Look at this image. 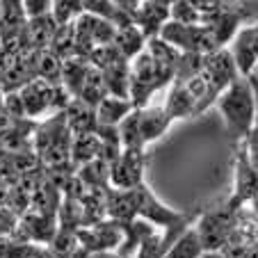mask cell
Returning a JSON list of instances; mask_svg holds the SVG:
<instances>
[{
  "label": "cell",
  "instance_id": "1",
  "mask_svg": "<svg viewBox=\"0 0 258 258\" xmlns=\"http://www.w3.org/2000/svg\"><path fill=\"white\" fill-rule=\"evenodd\" d=\"M215 105L219 107V114L224 119V128L231 144H240L251 135L256 126V96L249 78L238 76L226 87V92L217 98Z\"/></svg>",
  "mask_w": 258,
  "mask_h": 258
},
{
  "label": "cell",
  "instance_id": "2",
  "mask_svg": "<svg viewBox=\"0 0 258 258\" xmlns=\"http://www.w3.org/2000/svg\"><path fill=\"white\" fill-rule=\"evenodd\" d=\"M238 76H240V71H238V67H235L231 48H222V50H215V53L206 55V67H204V71H201V78H204V85H206V94H204V101L197 107L195 117H201L210 105H215L217 98L226 92V87H229Z\"/></svg>",
  "mask_w": 258,
  "mask_h": 258
},
{
  "label": "cell",
  "instance_id": "3",
  "mask_svg": "<svg viewBox=\"0 0 258 258\" xmlns=\"http://www.w3.org/2000/svg\"><path fill=\"white\" fill-rule=\"evenodd\" d=\"M238 210L229 204V199L222 204H215L210 208H206L204 213H199L195 222V229L199 233V240L204 244V251H219L224 247L226 238L231 235L238 217Z\"/></svg>",
  "mask_w": 258,
  "mask_h": 258
},
{
  "label": "cell",
  "instance_id": "4",
  "mask_svg": "<svg viewBox=\"0 0 258 258\" xmlns=\"http://www.w3.org/2000/svg\"><path fill=\"white\" fill-rule=\"evenodd\" d=\"M133 204H135V215L149 224H153L156 229H171V226L185 224V222H197L201 210H190V213H178V210L165 206L146 183L133 187Z\"/></svg>",
  "mask_w": 258,
  "mask_h": 258
},
{
  "label": "cell",
  "instance_id": "5",
  "mask_svg": "<svg viewBox=\"0 0 258 258\" xmlns=\"http://www.w3.org/2000/svg\"><path fill=\"white\" fill-rule=\"evenodd\" d=\"M160 39L171 44L174 48H178L180 53H199V55H210L217 48L213 39L208 25H183V23H174L167 21L165 28L160 30Z\"/></svg>",
  "mask_w": 258,
  "mask_h": 258
},
{
  "label": "cell",
  "instance_id": "6",
  "mask_svg": "<svg viewBox=\"0 0 258 258\" xmlns=\"http://www.w3.org/2000/svg\"><path fill=\"white\" fill-rule=\"evenodd\" d=\"M158 89H165V83H162L160 76H158L153 57L146 53V48H144L131 62V103H133V107H135V110L146 107Z\"/></svg>",
  "mask_w": 258,
  "mask_h": 258
},
{
  "label": "cell",
  "instance_id": "7",
  "mask_svg": "<svg viewBox=\"0 0 258 258\" xmlns=\"http://www.w3.org/2000/svg\"><path fill=\"white\" fill-rule=\"evenodd\" d=\"M258 192V176L247 153V144H235L233 156V192L229 197V204L233 208H247L251 206L253 197Z\"/></svg>",
  "mask_w": 258,
  "mask_h": 258
},
{
  "label": "cell",
  "instance_id": "8",
  "mask_svg": "<svg viewBox=\"0 0 258 258\" xmlns=\"http://www.w3.org/2000/svg\"><path fill=\"white\" fill-rule=\"evenodd\" d=\"M76 57H89L94 48L98 46H107L114 41V28L110 21L96 19L92 14H80L76 19Z\"/></svg>",
  "mask_w": 258,
  "mask_h": 258
},
{
  "label": "cell",
  "instance_id": "9",
  "mask_svg": "<svg viewBox=\"0 0 258 258\" xmlns=\"http://www.w3.org/2000/svg\"><path fill=\"white\" fill-rule=\"evenodd\" d=\"M146 149H123L119 160L110 167V185L114 190H133L144 183Z\"/></svg>",
  "mask_w": 258,
  "mask_h": 258
},
{
  "label": "cell",
  "instance_id": "10",
  "mask_svg": "<svg viewBox=\"0 0 258 258\" xmlns=\"http://www.w3.org/2000/svg\"><path fill=\"white\" fill-rule=\"evenodd\" d=\"M123 240V226L114 219H103L98 224L78 229V244L89 253L117 251Z\"/></svg>",
  "mask_w": 258,
  "mask_h": 258
},
{
  "label": "cell",
  "instance_id": "11",
  "mask_svg": "<svg viewBox=\"0 0 258 258\" xmlns=\"http://www.w3.org/2000/svg\"><path fill=\"white\" fill-rule=\"evenodd\" d=\"M53 92H55V85L46 83V80H39V78L25 85V87L19 92L21 101H23L25 117L32 119V121H44L46 117L55 114Z\"/></svg>",
  "mask_w": 258,
  "mask_h": 258
},
{
  "label": "cell",
  "instance_id": "12",
  "mask_svg": "<svg viewBox=\"0 0 258 258\" xmlns=\"http://www.w3.org/2000/svg\"><path fill=\"white\" fill-rule=\"evenodd\" d=\"M169 21V5L162 0H142L140 10L133 16V25L140 28V32L146 37V41L153 37H160V30Z\"/></svg>",
  "mask_w": 258,
  "mask_h": 258
},
{
  "label": "cell",
  "instance_id": "13",
  "mask_svg": "<svg viewBox=\"0 0 258 258\" xmlns=\"http://www.w3.org/2000/svg\"><path fill=\"white\" fill-rule=\"evenodd\" d=\"M146 53L153 57L158 69V76L160 80L165 83V87H169L174 83V76H176V67H178V59H180V50L174 48L171 44L162 41L160 37H153V39L146 41Z\"/></svg>",
  "mask_w": 258,
  "mask_h": 258
},
{
  "label": "cell",
  "instance_id": "14",
  "mask_svg": "<svg viewBox=\"0 0 258 258\" xmlns=\"http://www.w3.org/2000/svg\"><path fill=\"white\" fill-rule=\"evenodd\" d=\"M59 25L55 23L53 16H39V19H30L25 23V30L21 34V39H23V46L25 50H46L53 41L55 32H57Z\"/></svg>",
  "mask_w": 258,
  "mask_h": 258
},
{
  "label": "cell",
  "instance_id": "15",
  "mask_svg": "<svg viewBox=\"0 0 258 258\" xmlns=\"http://www.w3.org/2000/svg\"><path fill=\"white\" fill-rule=\"evenodd\" d=\"M28 16L23 0H0V41L19 39L25 30Z\"/></svg>",
  "mask_w": 258,
  "mask_h": 258
},
{
  "label": "cell",
  "instance_id": "16",
  "mask_svg": "<svg viewBox=\"0 0 258 258\" xmlns=\"http://www.w3.org/2000/svg\"><path fill=\"white\" fill-rule=\"evenodd\" d=\"M162 107H165V112L169 114L171 121H178V119H195L197 98H195V94L187 89L185 83H171L169 94H167V101Z\"/></svg>",
  "mask_w": 258,
  "mask_h": 258
},
{
  "label": "cell",
  "instance_id": "17",
  "mask_svg": "<svg viewBox=\"0 0 258 258\" xmlns=\"http://www.w3.org/2000/svg\"><path fill=\"white\" fill-rule=\"evenodd\" d=\"M137 112H140V133L146 146L151 144V142L160 140L169 131L171 123H174L162 105H146L142 110H137Z\"/></svg>",
  "mask_w": 258,
  "mask_h": 258
},
{
  "label": "cell",
  "instance_id": "18",
  "mask_svg": "<svg viewBox=\"0 0 258 258\" xmlns=\"http://www.w3.org/2000/svg\"><path fill=\"white\" fill-rule=\"evenodd\" d=\"M64 119L71 131V135H85V133H96L98 121H96V110L83 103L80 98H73L69 107L64 110Z\"/></svg>",
  "mask_w": 258,
  "mask_h": 258
},
{
  "label": "cell",
  "instance_id": "19",
  "mask_svg": "<svg viewBox=\"0 0 258 258\" xmlns=\"http://www.w3.org/2000/svg\"><path fill=\"white\" fill-rule=\"evenodd\" d=\"M121 226H123V240H121V244H119V249L114 251L119 258H135V253H137V249L142 247V242L156 233V226L144 222V219H140V217L128 222V224H121Z\"/></svg>",
  "mask_w": 258,
  "mask_h": 258
},
{
  "label": "cell",
  "instance_id": "20",
  "mask_svg": "<svg viewBox=\"0 0 258 258\" xmlns=\"http://www.w3.org/2000/svg\"><path fill=\"white\" fill-rule=\"evenodd\" d=\"M101 73L105 78V87L110 96L131 101V62L128 59H119V62H114L112 67H107Z\"/></svg>",
  "mask_w": 258,
  "mask_h": 258
},
{
  "label": "cell",
  "instance_id": "21",
  "mask_svg": "<svg viewBox=\"0 0 258 258\" xmlns=\"http://www.w3.org/2000/svg\"><path fill=\"white\" fill-rule=\"evenodd\" d=\"M135 107L128 98L105 96L96 107V121L98 126H119Z\"/></svg>",
  "mask_w": 258,
  "mask_h": 258
},
{
  "label": "cell",
  "instance_id": "22",
  "mask_svg": "<svg viewBox=\"0 0 258 258\" xmlns=\"http://www.w3.org/2000/svg\"><path fill=\"white\" fill-rule=\"evenodd\" d=\"M112 44H114V48L128 59V62H133V59L146 48V37L140 32L137 25L131 23V25H121V28H117Z\"/></svg>",
  "mask_w": 258,
  "mask_h": 258
},
{
  "label": "cell",
  "instance_id": "23",
  "mask_svg": "<svg viewBox=\"0 0 258 258\" xmlns=\"http://www.w3.org/2000/svg\"><path fill=\"white\" fill-rule=\"evenodd\" d=\"M101 153V142L96 133H85V135H73L71 140V165L80 169L83 165L96 160Z\"/></svg>",
  "mask_w": 258,
  "mask_h": 258
},
{
  "label": "cell",
  "instance_id": "24",
  "mask_svg": "<svg viewBox=\"0 0 258 258\" xmlns=\"http://www.w3.org/2000/svg\"><path fill=\"white\" fill-rule=\"evenodd\" d=\"M80 5H83V14H92L96 19L110 21L114 28L133 23L131 16H126L121 10H117L112 0H80Z\"/></svg>",
  "mask_w": 258,
  "mask_h": 258
},
{
  "label": "cell",
  "instance_id": "25",
  "mask_svg": "<svg viewBox=\"0 0 258 258\" xmlns=\"http://www.w3.org/2000/svg\"><path fill=\"white\" fill-rule=\"evenodd\" d=\"M92 64L85 57H71L62 64V85L73 98H78L80 87H83L85 78H87V71Z\"/></svg>",
  "mask_w": 258,
  "mask_h": 258
},
{
  "label": "cell",
  "instance_id": "26",
  "mask_svg": "<svg viewBox=\"0 0 258 258\" xmlns=\"http://www.w3.org/2000/svg\"><path fill=\"white\" fill-rule=\"evenodd\" d=\"M78 178L83 180V185L87 190H110V165H105L103 160H92L87 165H83L78 171Z\"/></svg>",
  "mask_w": 258,
  "mask_h": 258
},
{
  "label": "cell",
  "instance_id": "27",
  "mask_svg": "<svg viewBox=\"0 0 258 258\" xmlns=\"http://www.w3.org/2000/svg\"><path fill=\"white\" fill-rule=\"evenodd\" d=\"M105 96H110V94H107V87H105V78H103V73L98 71V69L89 67L87 78H85L83 87H80L78 98H80L83 103H87L89 107H94V110H96L98 103H101Z\"/></svg>",
  "mask_w": 258,
  "mask_h": 258
},
{
  "label": "cell",
  "instance_id": "28",
  "mask_svg": "<svg viewBox=\"0 0 258 258\" xmlns=\"http://www.w3.org/2000/svg\"><path fill=\"white\" fill-rule=\"evenodd\" d=\"M201 256H204V244H201L195 226H190L185 233L171 244L169 251L165 253V258H201Z\"/></svg>",
  "mask_w": 258,
  "mask_h": 258
},
{
  "label": "cell",
  "instance_id": "29",
  "mask_svg": "<svg viewBox=\"0 0 258 258\" xmlns=\"http://www.w3.org/2000/svg\"><path fill=\"white\" fill-rule=\"evenodd\" d=\"M34 62H37V78L39 80H46V83H50V85L62 83V64L64 62L57 55H53L48 48L37 50Z\"/></svg>",
  "mask_w": 258,
  "mask_h": 258
},
{
  "label": "cell",
  "instance_id": "30",
  "mask_svg": "<svg viewBox=\"0 0 258 258\" xmlns=\"http://www.w3.org/2000/svg\"><path fill=\"white\" fill-rule=\"evenodd\" d=\"M73 23H76V21H73ZM73 23L59 25L55 37H53V41H50V46H48L50 53L57 55L62 62L76 57V25Z\"/></svg>",
  "mask_w": 258,
  "mask_h": 258
},
{
  "label": "cell",
  "instance_id": "31",
  "mask_svg": "<svg viewBox=\"0 0 258 258\" xmlns=\"http://www.w3.org/2000/svg\"><path fill=\"white\" fill-rule=\"evenodd\" d=\"M117 128H119V137H121L123 149H146L144 140H142V133H140V112L137 110H133Z\"/></svg>",
  "mask_w": 258,
  "mask_h": 258
},
{
  "label": "cell",
  "instance_id": "32",
  "mask_svg": "<svg viewBox=\"0 0 258 258\" xmlns=\"http://www.w3.org/2000/svg\"><path fill=\"white\" fill-rule=\"evenodd\" d=\"M206 67V55L199 53H180L178 67H176L174 83H187L192 78H199Z\"/></svg>",
  "mask_w": 258,
  "mask_h": 258
},
{
  "label": "cell",
  "instance_id": "33",
  "mask_svg": "<svg viewBox=\"0 0 258 258\" xmlns=\"http://www.w3.org/2000/svg\"><path fill=\"white\" fill-rule=\"evenodd\" d=\"M169 21L183 25H201V14L192 5V0H174L169 7Z\"/></svg>",
  "mask_w": 258,
  "mask_h": 258
},
{
  "label": "cell",
  "instance_id": "34",
  "mask_svg": "<svg viewBox=\"0 0 258 258\" xmlns=\"http://www.w3.org/2000/svg\"><path fill=\"white\" fill-rule=\"evenodd\" d=\"M83 14V5L80 0H53V12L50 16L55 19L57 25H69Z\"/></svg>",
  "mask_w": 258,
  "mask_h": 258
},
{
  "label": "cell",
  "instance_id": "35",
  "mask_svg": "<svg viewBox=\"0 0 258 258\" xmlns=\"http://www.w3.org/2000/svg\"><path fill=\"white\" fill-rule=\"evenodd\" d=\"M21 215L16 210H12L10 206H0V238H14V233L19 231Z\"/></svg>",
  "mask_w": 258,
  "mask_h": 258
},
{
  "label": "cell",
  "instance_id": "36",
  "mask_svg": "<svg viewBox=\"0 0 258 258\" xmlns=\"http://www.w3.org/2000/svg\"><path fill=\"white\" fill-rule=\"evenodd\" d=\"M25 16L30 19H39V16H48L53 12V0H23Z\"/></svg>",
  "mask_w": 258,
  "mask_h": 258
},
{
  "label": "cell",
  "instance_id": "37",
  "mask_svg": "<svg viewBox=\"0 0 258 258\" xmlns=\"http://www.w3.org/2000/svg\"><path fill=\"white\" fill-rule=\"evenodd\" d=\"M5 112L14 119H28L25 117V110H23V101H21L19 92H12V94H5Z\"/></svg>",
  "mask_w": 258,
  "mask_h": 258
},
{
  "label": "cell",
  "instance_id": "38",
  "mask_svg": "<svg viewBox=\"0 0 258 258\" xmlns=\"http://www.w3.org/2000/svg\"><path fill=\"white\" fill-rule=\"evenodd\" d=\"M114 3V7H117V10H121L123 14L126 16H135V12L140 10V5H142V0H112Z\"/></svg>",
  "mask_w": 258,
  "mask_h": 258
},
{
  "label": "cell",
  "instance_id": "39",
  "mask_svg": "<svg viewBox=\"0 0 258 258\" xmlns=\"http://www.w3.org/2000/svg\"><path fill=\"white\" fill-rule=\"evenodd\" d=\"M244 28H247L249 39H251L253 48H256V53H258V23H253V25H244Z\"/></svg>",
  "mask_w": 258,
  "mask_h": 258
},
{
  "label": "cell",
  "instance_id": "40",
  "mask_svg": "<svg viewBox=\"0 0 258 258\" xmlns=\"http://www.w3.org/2000/svg\"><path fill=\"white\" fill-rule=\"evenodd\" d=\"M62 258H89V251H87V249H83V247L78 244V247L73 249V251H69L67 256H62Z\"/></svg>",
  "mask_w": 258,
  "mask_h": 258
},
{
  "label": "cell",
  "instance_id": "41",
  "mask_svg": "<svg viewBox=\"0 0 258 258\" xmlns=\"http://www.w3.org/2000/svg\"><path fill=\"white\" fill-rule=\"evenodd\" d=\"M89 258H119L114 251H101V253H89Z\"/></svg>",
  "mask_w": 258,
  "mask_h": 258
},
{
  "label": "cell",
  "instance_id": "42",
  "mask_svg": "<svg viewBox=\"0 0 258 258\" xmlns=\"http://www.w3.org/2000/svg\"><path fill=\"white\" fill-rule=\"evenodd\" d=\"M201 258H231V256H226V253H222V251H204Z\"/></svg>",
  "mask_w": 258,
  "mask_h": 258
},
{
  "label": "cell",
  "instance_id": "43",
  "mask_svg": "<svg viewBox=\"0 0 258 258\" xmlns=\"http://www.w3.org/2000/svg\"><path fill=\"white\" fill-rule=\"evenodd\" d=\"M3 103H5V94H3V87H0V112L5 110V105H3Z\"/></svg>",
  "mask_w": 258,
  "mask_h": 258
}]
</instances>
